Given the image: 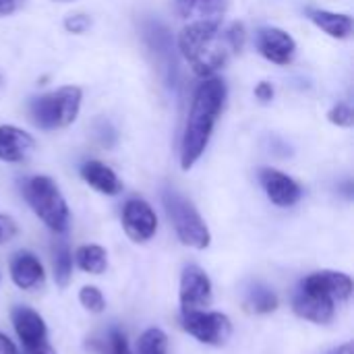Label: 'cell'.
Here are the masks:
<instances>
[{"instance_id": "cell-1", "label": "cell", "mask_w": 354, "mask_h": 354, "mask_svg": "<svg viewBox=\"0 0 354 354\" xmlns=\"http://www.w3.org/2000/svg\"><path fill=\"white\" fill-rule=\"evenodd\" d=\"M245 37V27L239 21L224 29L220 19H197L180 31L178 50L195 75L207 79L216 71L224 68L232 54L243 50Z\"/></svg>"}, {"instance_id": "cell-2", "label": "cell", "mask_w": 354, "mask_h": 354, "mask_svg": "<svg viewBox=\"0 0 354 354\" xmlns=\"http://www.w3.org/2000/svg\"><path fill=\"white\" fill-rule=\"evenodd\" d=\"M224 102H226V85L216 77L203 79V83H199V87L195 89L191 112L183 133V143H180L183 170L193 168V164L203 156L212 139L214 127L224 110Z\"/></svg>"}, {"instance_id": "cell-3", "label": "cell", "mask_w": 354, "mask_h": 354, "mask_svg": "<svg viewBox=\"0 0 354 354\" xmlns=\"http://www.w3.org/2000/svg\"><path fill=\"white\" fill-rule=\"evenodd\" d=\"M83 91L77 85H64L41 97H35L29 106V114L35 127L44 131H56L73 124L81 110Z\"/></svg>"}, {"instance_id": "cell-4", "label": "cell", "mask_w": 354, "mask_h": 354, "mask_svg": "<svg viewBox=\"0 0 354 354\" xmlns=\"http://www.w3.org/2000/svg\"><path fill=\"white\" fill-rule=\"evenodd\" d=\"M25 199L35 212V216L54 232H64L68 228V207L66 201L56 187V183L48 176H33L25 180L23 187Z\"/></svg>"}, {"instance_id": "cell-5", "label": "cell", "mask_w": 354, "mask_h": 354, "mask_svg": "<svg viewBox=\"0 0 354 354\" xmlns=\"http://www.w3.org/2000/svg\"><path fill=\"white\" fill-rule=\"evenodd\" d=\"M162 199H164V207L168 212V218L174 224V230L180 243L193 249L209 247V241H212L209 230L203 218L199 216V212L195 209V205L189 199H185L180 193H176L174 189H166Z\"/></svg>"}, {"instance_id": "cell-6", "label": "cell", "mask_w": 354, "mask_h": 354, "mask_svg": "<svg viewBox=\"0 0 354 354\" xmlns=\"http://www.w3.org/2000/svg\"><path fill=\"white\" fill-rule=\"evenodd\" d=\"M183 328H185V332L195 336L199 342L212 344V346H222L232 334V324L226 315L207 313V311L185 313Z\"/></svg>"}, {"instance_id": "cell-7", "label": "cell", "mask_w": 354, "mask_h": 354, "mask_svg": "<svg viewBox=\"0 0 354 354\" xmlns=\"http://www.w3.org/2000/svg\"><path fill=\"white\" fill-rule=\"evenodd\" d=\"M212 305V282L207 274L197 268L189 266L180 278V307L183 313L203 311Z\"/></svg>"}, {"instance_id": "cell-8", "label": "cell", "mask_w": 354, "mask_h": 354, "mask_svg": "<svg viewBox=\"0 0 354 354\" xmlns=\"http://www.w3.org/2000/svg\"><path fill=\"white\" fill-rule=\"evenodd\" d=\"M299 290L330 299L334 303H342L348 301L353 295V280L340 272H315L301 282Z\"/></svg>"}, {"instance_id": "cell-9", "label": "cell", "mask_w": 354, "mask_h": 354, "mask_svg": "<svg viewBox=\"0 0 354 354\" xmlns=\"http://www.w3.org/2000/svg\"><path fill=\"white\" fill-rule=\"evenodd\" d=\"M122 224L127 234L135 243H145L149 241L156 230H158V218L151 205L143 199H131L124 203L122 209Z\"/></svg>"}, {"instance_id": "cell-10", "label": "cell", "mask_w": 354, "mask_h": 354, "mask_svg": "<svg viewBox=\"0 0 354 354\" xmlns=\"http://www.w3.org/2000/svg\"><path fill=\"white\" fill-rule=\"evenodd\" d=\"M257 48L263 58H268L274 64L286 66L292 62L297 54V41L290 33L278 27H263L257 33Z\"/></svg>"}, {"instance_id": "cell-11", "label": "cell", "mask_w": 354, "mask_h": 354, "mask_svg": "<svg viewBox=\"0 0 354 354\" xmlns=\"http://www.w3.org/2000/svg\"><path fill=\"white\" fill-rule=\"evenodd\" d=\"M261 185L270 197L272 203L280 205V207H290L301 199V187L297 180H292L288 174L280 172V170H272V168H263L259 172Z\"/></svg>"}, {"instance_id": "cell-12", "label": "cell", "mask_w": 354, "mask_h": 354, "mask_svg": "<svg viewBox=\"0 0 354 354\" xmlns=\"http://www.w3.org/2000/svg\"><path fill=\"white\" fill-rule=\"evenodd\" d=\"M12 326L23 342V351L37 348L41 344H48V330L44 319L27 307H15L12 309Z\"/></svg>"}, {"instance_id": "cell-13", "label": "cell", "mask_w": 354, "mask_h": 354, "mask_svg": "<svg viewBox=\"0 0 354 354\" xmlns=\"http://www.w3.org/2000/svg\"><path fill=\"white\" fill-rule=\"evenodd\" d=\"M35 149V141L29 133L19 127L2 124L0 127V160L19 164L25 162Z\"/></svg>"}, {"instance_id": "cell-14", "label": "cell", "mask_w": 354, "mask_h": 354, "mask_svg": "<svg viewBox=\"0 0 354 354\" xmlns=\"http://www.w3.org/2000/svg\"><path fill=\"white\" fill-rule=\"evenodd\" d=\"M295 313L303 319H309L313 324H330L336 315V303L324 297L309 295L305 290H299L292 301Z\"/></svg>"}, {"instance_id": "cell-15", "label": "cell", "mask_w": 354, "mask_h": 354, "mask_svg": "<svg viewBox=\"0 0 354 354\" xmlns=\"http://www.w3.org/2000/svg\"><path fill=\"white\" fill-rule=\"evenodd\" d=\"M10 278L23 290H37L44 284V268L31 253H17L10 261Z\"/></svg>"}, {"instance_id": "cell-16", "label": "cell", "mask_w": 354, "mask_h": 354, "mask_svg": "<svg viewBox=\"0 0 354 354\" xmlns=\"http://www.w3.org/2000/svg\"><path fill=\"white\" fill-rule=\"evenodd\" d=\"M81 176L89 187H93L95 191H100L104 195H118L122 191V183L118 180L114 170L97 160L85 162L81 166Z\"/></svg>"}, {"instance_id": "cell-17", "label": "cell", "mask_w": 354, "mask_h": 354, "mask_svg": "<svg viewBox=\"0 0 354 354\" xmlns=\"http://www.w3.org/2000/svg\"><path fill=\"white\" fill-rule=\"evenodd\" d=\"M309 19H311L319 29H324L330 37L344 39V37H348V35L353 33V17H351V15L311 8V10H309Z\"/></svg>"}, {"instance_id": "cell-18", "label": "cell", "mask_w": 354, "mask_h": 354, "mask_svg": "<svg viewBox=\"0 0 354 354\" xmlns=\"http://www.w3.org/2000/svg\"><path fill=\"white\" fill-rule=\"evenodd\" d=\"M77 266L93 276H100L106 272L108 268V259H106V251L97 245H85L77 251Z\"/></svg>"}, {"instance_id": "cell-19", "label": "cell", "mask_w": 354, "mask_h": 354, "mask_svg": "<svg viewBox=\"0 0 354 354\" xmlns=\"http://www.w3.org/2000/svg\"><path fill=\"white\" fill-rule=\"evenodd\" d=\"M176 8L185 19L193 15H199L201 19H218L224 8V0H176Z\"/></svg>"}, {"instance_id": "cell-20", "label": "cell", "mask_w": 354, "mask_h": 354, "mask_svg": "<svg viewBox=\"0 0 354 354\" xmlns=\"http://www.w3.org/2000/svg\"><path fill=\"white\" fill-rule=\"evenodd\" d=\"M73 276V257L66 243H58L54 247V278L58 286H68Z\"/></svg>"}, {"instance_id": "cell-21", "label": "cell", "mask_w": 354, "mask_h": 354, "mask_svg": "<svg viewBox=\"0 0 354 354\" xmlns=\"http://www.w3.org/2000/svg\"><path fill=\"white\" fill-rule=\"evenodd\" d=\"M247 307L255 313H272L278 309V297H276V292H272L266 286H255L249 292Z\"/></svg>"}, {"instance_id": "cell-22", "label": "cell", "mask_w": 354, "mask_h": 354, "mask_svg": "<svg viewBox=\"0 0 354 354\" xmlns=\"http://www.w3.org/2000/svg\"><path fill=\"white\" fill-rule=\"evenodd\" d=\"M168 338L162 330H147L137 344V354H166Z\"/></svg>"}, {"instance_id": "cell-23", "label": "cell", "mask_w": 354, "mask_h": 354, "mask_svg": "<svg viewBox=\"0 0 354 354\" xmlns=\"http://www.w3.org/2000/svg\"><path fill=\"white\" fill-rule=\"evenodd\" d=\"M79 301L91 313H102L104 307H106V301H104L102 292L95 286H83L81 292H79Z\"/></svg>"}, {"instance_id": "cell-24", "label": "cell", "mask_w": 354, "mask_h": 354, "mask_svg": "<svg viewBox=\"0 0 354 354\" xmlns=\"http://www.w3.org/2000/svg\"><path fill=\"white\" fill-rule=\"evenodd\" d=\"M330 122L332 124H338V127H353L354 122V112L348 104H338L330 110L328 114Z\"/></svg>"}, {"instance_id": "cell-25", "label": "cell", "mask_w": 354, "mask_h": 354, "mask_svg": "<svg viewBox=\"0 0 354 354\" xmlns=\"http://www.w3.org/2000/svg\"><path fill=\"white\" fill-rule=\"evenodd\" d=\"M102 353L104 354H131V351H129V342H127L124 334H122V332H118V330L110 332V336H108V342H106V348H104Z\"/></svg>"}, {"instance_id": "cell-26", "label": "cell", "mask_w": 354, "mask_h": 354, "mask_svg": "<svg viewBox=\"0 0 354 354\" xmlns=\"http://www.w3.org/2000/svg\"><path fill=\"white\" fill-rule=\"evenodd\" d=\"M89 25H91V21H89V17H85V15H71V17H66V21H64V27H66V31L68 33H85L87 29H89Z\"/></svg>"}, {"instance_id": "cell-27", "label": "cell", "mask_w": 354, "mask_h": 354, "mask_svg": "<svg viewBox=\"0 0 354 354\" xmlns=\"http://www.w3.org/2000/svg\"><path fill=\"white\" fill-rule=\"evenodd\" d=\"M255 97H257L259 102H263V104L272 102V100H274V87H272V83L261 81V83L255 87Z\"/></svg>"}, {"instance_id": "cell-28", "label": "cell", "mask_w": 354, "mask_h": 354, "mask_svg": "<svg viewBox=\"0 0 354 354\" xmlns=\"http://www.w3.org/2000/svg\"><path fill=\"white\" fill-rule=\"evenodd\" d=\"M12 234H15V224L8 218H2L0 216V243L8 241Z\"/></svg>"}, {"instance_id": "cell-29", "label": "cell", "mask_w": 354, "mask_h": 354, "mask_svg": "<svg viewBox=\"0 0 354 354\" xmlns=\"http://www.w3.org/2000/svg\"><path fill=\"white\" fill-rule=\"evenodd\" d=\"M21 0H0V17H6L19 8Z\"/></svg>"}, {"instance_id": "cell-30", "label": "cell", "mask_w": 354, "mask_h": 354, "mask_svg": "<svg viewBox=\"0 0 354 354\" xmlns=\"http://www.w3.org/2000/svg\"><path fill=\"white\" fill-rule=\"evenodd\" d=\"M0 354H21L19 353V348L4 336V334H0Z\"/></svg>"}, {"instance_id": "cell-31", "label": "cell", "mask_w": 354, "mask_h": 354, "mask_svg": "<svg viewBox=\"0 0 354 354\" xmlns=\"http://www.w3.org/2000/svg\"><path fill=\"white\" fill-rule=\"evenodd\" d=\"M23 354H56V353H54V348H52L50 344H41V346H37V348L23 351Z\"/></svg>"}, {"instance_id": "cell-32", "label": "cell", "mask_w": 354, "mask_h": 354, "mask_svg": "<svg viewBox=\"0 0 354 354\" xmlns=\"http://www.w3.org/2000/svg\"><path fill=\"white\" fill-rule=\"evenodd\" d=\"M328 354H354L353 344H342V346H338L336 351H332V353Z\"/></svg>"}, {"instance_id": "cell-33", "label": "cell", "mask_w": 354, "mask_h": 354, "mask_svg": "<svg viewBox=\"0 0 354 354\" xmlns=\"http://www.w3.org/2000/svg\"><path fill=\"white\" fill-rule=\"evenodd\" d=\"M0 87H2V77H0Z\"/></svg>"}]
</instances>
